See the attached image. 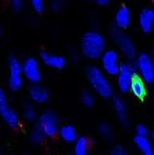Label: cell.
I'll return each instance as SVG.
<instances>
[{
    "label": "cell",
    "mask_w": 154,
    "mask_h": 155,
    "mask_svg": "<svg viewBox=\"0 0 154 155\" xmlns=\"http://www.w3.org/2000/svg\"><path fill=\"white\" fill-rule=\"evenodd\" d=\"M81 52L89 59H97L106 51V39L100 33L90 31L84 34L80 42Z\"/></svg>",
    "instance_id": "obj_1"
},
{
    "label": "cell",
    "mask_w": 154,
    "mask_h": 155,
    "mask_svg": "<svg viewBox=\"0 0 154 155\" xmlns=\"http://www.w3.org/2000/svg\"><path fill=\"white\" fill-rule=\"evenodd\" d=\"M87 78L94 92L103 98H108L112 95V86L108 80L107 76L99 68L90 65L87 69Z\"/></svg>",
    "instance_id": "obj_2"
},
{
    "label": "cell",
    "mask_w": 154,
    "mask_h": 155,
    "mask_svg": "<svg viewBox=\"0 0 154 155\" xmlns=\"http://www.w3.org/2000/svg\"><path fill=\"white\" fill-rule=\"evenodd\" d=\"M59 121L56 114L52 111H44L37 119V130L44 136L54 137L59 132Z\"/></svg>",
    "instance_id": "obj_3"
},
{
    "label": "cell",
    "mask_w": 154,
    "mask_h": 155,
    "mask_svg": "<svg viewBox=\"0 0 154 155\" xmlns=\"http://www.w3.org/2000/svg\"><path fill=\"white\" fill-rule=\"evenodd\" d=\"M135 72L136 68L131 63L123 62L120 64L119 68V72L117 74V87L121 92L126 93L130 91L131 88V84L133 81L134 77H135Z\"/></svg>",
    "instance_id": "obj_4"
},
{
    "label": "cell",
    "mask_w": 154,
    "mask_h": 155,
    "mask_svg": "<svg viewBox=\"0 0 154 155\" xmlns=\"http://www.w3.org/2000/svg\"><path fill=\"white\" fill-rule=\"evenodd\" d=\"M136 71L139 74V77L146 84H150L153 81L154 74V62L149 55L142 53L137 56L135 61Z\"/></svg>",
    "instance_id": "obj_5"
},
{
    "label": "cell",
    "mask_w": 154,
    "mask_h": 155,
    "mask_svg": "<svg viewBox=\"0 0 154 155\" xmlns=\"http://www.w3.org/2000/svg\"><path fill=\"white\" fill-rule=\"evenodd\" d=\"M0 116L3 121L11 128H17L19 126V116L16 111L8 104L4 91L0 88Z\"/></svg>",
    "instance_id": "obj_6"
},
{
    "label": "cell",
    "mask_w": 154,
    "mask_h": 155,
    "mask_svg": "<svg viewBox=\"0 0 154 155\" xmlns=\"http://www.w3.org/2000/svg\"><path fill=\"white\" fill-rule=\"evenodd\" d=\"M111 34L123 55L127 59H133L135 57V47H134V43L132 42L130 37L123 34L119 29H113Z\"/></svg>",
    "instance_id": "obj_7"
},
{
    "label": "cell",
    "mask_w": 154,
    "mask_h": 155,
    "mask_svg": "<svg viewBox=\"0 0 154 155\" xmlns=\"http://www.w3.org/2000/svg\"><path fill=\"white\" fill-rule=\"evenodd\" d=\"M22 64L16 57L8 59V87L12 91H18L22 86Z\"/></svg>",
    "instance_id": "obj_8"
},
{
    "label": "cell",
    "mask_w": 154,
    "mask_h": 155,
    "mask_svg": "<svg viewBox=\"0 0 154 155\" xmlns=\"http://www.w3.org/2000/svg\"><path fill=\"white\" fill-rule=\"evenodd\" d=\"M101 67L106 74L110 76H117L119 72V56L115 50H106L100 57Z\"/></svg>",
    "instance_id": "obj_9"
},
{
    "label": "cell",
    "mask_w": 154,
    "mask_h": 155,
    "mask_svg": "<svg viewBox=\"0 0 154 155\" xmlns=\"http://www.w3.org/2000/svg\"><path fill=\"white\" fill-rule=\"evenodd\" d=\"M22 73L25 79L29 80L32 84H36L39 82L41 78V73L37 60L33 57L27 58L22 63Z\"/></svg>",
    "instance_id": "obj_10"
},
{
    "label": "cell",
    "mask_w": 154,
    "mask_h": 155,
    "mask_svg": "<svg viewBox=\"0 0 154 155\" xmlns=\"http://www.w3.org/2000/svg\"><path fill=\"white\" fill-rule=\"evenodd\" d=\"M138 23L140 29L145 33H150L154 27V10L152 8H144L139 13Z\"/></svg>",
    "instance_id": "obj_11"
},
{
    "label": "cell",
    "mask_w": 154,
    "mask_h": 155,
    "mask_svg": "<svg viewBox=\"0 0 154 155\" xmlns=\"http://www.w3.org/2000/svg\"><path fill=\"white\" fill-rule=\"evenodd\" d=\"M40 57L45 65L53 68V69H61L66 64V59L61 55H56V54L53 53L43 52V53L40 54Z\"/></svg>",
    "instance_id": "obj_12"
},
{
    "label": "cell",
    "mask_w": 154,
    "mask_h": 155,
    "mask_svg": "<svg viewBox=\"0 0 154 155\" xmlns=\"http://www.w3.org/2000/svg\"><path fill=\"white\" fill-rule=\"evenodd\" d=\"M29 96L35 104H43L49 98V92L39 84H32L29 88Z\"/></svg>",
    "instance_id": "obj_13"
},
{
    "label": "cell",
    "mask_w": 154,
    "mask_h": 155,
    "mask_svg": "<svg viewBox=\"0 0 154 155\" xmlns=\"http://www.w3.org/2000/svg\"><path fill=\"white\" fill-rule=\"evenodd\" d=\"M131 21V13L127 6H120L115 13V25L118 29H126Z\"/></svg>",
    "instance_id": "obj_14"
},
{
    "label": "cell",
    "mask_w": 154,
    "mask_h": 155,
    "mask_svg": "<svg viewBox=\"0 0 154 155\" xmlns=\"http://www.w3.org/2000/svg\"><path fill=\"white\" fill-rule=\"evenodd\" d=\"M134 143L142 155H154V149L151 140L147 136H137L134 138Z\"/></svg>",
    "instance_id": "obj_15"
},
{
    "label": "cell",
    "mask_w": 154,
    "mask_h": 155,
    "mask_svg": "<svg viewBox=\"0 0 154 155\" xmlns=\"http://www.w3.org/2000/svg\"><path fill=\"white\" fill-rule=\"evenodd\" d=\"M113 108L118 120L121 124H126L128 123V112L123 100L120 97H114L113 99Z\"/></svg>",
    "instance_id": "obj_16"
},
{
    "label": "cell",
    "mask_w": 154,
    "mask_h": 155,
    "mask_svg": "<svg viewBox=\"0 0 154 155\" xmlns=\"http://www.w3.org/2000/svg\"><path fill=\"white\" fill-rule=\"evenodd\" d=\"M130 91L132 92L135 97L143 99V98L146 96L147 93V89H146V82L139 77V76H135L131 84V88Z\"/></svg>",
    "instance_id": "obj_17"
},
{
    "label": "cell",
    "mask_w": 154,
    "mask_h": 155,
    "mask_svg": "<svg viewBox=\"0 0 154 155\" xmlns=\"http://www.w3.org/2000/svg\"><path fill=\"white\" fill-rule=\"evenodd\" d=\"M58 133H59L60 138H61L64 141L69 143H75L76 139L78 138L76 130H75L74 127L71 126V124H64V126L60 127L59 132Z\"/></svg>",
    "instance_id": "obj_18"
},
{
    "label": "cell",
    "mask_w": 154,
    "mask_h": 155,
    "mask_svg": "<svg viewBox=\"0 0 154 155\" xmlns=\"http://www.w3.org/2000/svg\"><path fill=\"white\" fill-rule=\"evenodd\" d=\"M89 147H90V143H89L88 138L86 137H78L76 141L74 143V155H88Z\"/></svg>",
    "instance_id": "obj_19"
},
{
    "label": "cell",
    "mask_w": 154,
    "mask_h": 155,
    "mask_svg": "<svg viewBox=\"0 0 154 155\" xmlns=\"http://www.w3.org/2000/svg\"><path fill=\"white\" fill-rule=\"evenodd\" d=\"M22 115L23 118L29 123L34 121L37 117V112H36L35 107L31 104H25L22 108Z\"/></svg>",
    "instance_id": "obj_20"
},
{
    "label": "cell",
    "mask_w": 154,
    "mask_h": 155,
    "mask_svg": "<svg viewBox=\"0 0 154 155\" xmlns=\"http://www.w3.org/2000/svg\"><path fill=\"white\" fill-rule=\"evenodd\" d=\"M80 99H81L82 104H84V107H87V108L92 107L93 104H94V101H95L94 96H93L90 92H88V91L82 92L81 96H80Z\"/></svg>",
    "instance_id": "obj_21"
},
{
    "label": "cell",
    "mask_w": 154,
    "mask_h": 155,
    "mask_svg": "<svg viewBox=\"0 0 154 155\" xmlns=\"http://www.w3.org/2000/svg\"><path fill=\"white\" fill-rule=\"evenodd\" d=\"M97 130H98V133L103 137V138L108 139V138H110V137H111L112 130H111V127H110L108 124H106V123L99 124Z\"/></svg>",
    "instance_id": "obj_22"
},
{
    "label": "cell",
    "mask_w": 154,
    "mask_h": 155,
    "mask_svg": "<svg viewBox=\"0 0 154 155\" xmlns=\"http://www.w3.org/2000/svg\"><path fill=\"white\" fill-rule=\"evenodd\" d=\"M44 135L42 134V133L40 132L39 130H34L33 132L30 134V139H31V141L32 143H42L43 141V139H44Z\"/></svg>",
    "instance_id": "obj_23"
},
{
    "label": "cell",
    "mask_w": 154,
    "mask_h": 155,
    "mask_svg": "<svg viewBox=\"0 0 154 155\" xmlns=\"http://www.w3.org/2000/svg\"><path fill=\"white\" fill-rule=\"evenodd\" d=\"M135 131L137 136H147V134H148V129L145 124H137Z\"/></svg>",
    "instance_id": "obj_24"
},
{
    "label": "cell",
    "mask_w": 154,
    "mask_h": 155,
    "mask_svg": "<svg viewBox=\"0 0 154 155\" xmlns=\"http://www.w3.org/2000/svg\"><path fill=\"white\" fill-rule=\"evenodd\" d=\"M110 155H128V154L123 147H121V146H115V147L111 150Z\"/></svg>",
    "instance_id": "obj_25"
},
{
    "label": "cell",
    "mask_w": 154,
    "mask_h": 155,
    "mask_svg": "<svg viewBox=\"0 0 154 155\" xmlns=\"http://www.w3.org/2000/svg\"><path fill=\"white\" fill-rule=\"evenodd\" d=\"M31 4L37 12H40L43 8V0H31Z\"/></svg>",
    "instance_id": "obj_26"
},
{
    "label": "cell",
    "mask_w": 154,
    "mask_h": 155,
    "mask_svg": "<svg viewBox=\"0 0 154 155\" xmlns=\"http://www.w3.org/2000/svg\"><path fill=\"white\" fill-rule=\"evenodd\" d=\"M62 4V0H51L50 1V5H51V8L53 11H58L60 8Z\"/></svg>",
    "instance_id": "obj_27"
},
{
    "label": "cell",
    "mask_w": 154,
    "mask_h": 155,
    "mask_svg": "<svg viewBox=\"0 0 154 155\" xmlns=\"http://www.w3.org/2000/svg\"><path fill=\"white\" fill-rule=\"evenodd\" d=\"M11 4L13 5V8H16V10H19V8L22 6V0H10Z\"/></svg>",
    "instance_id": "obj_28"
},
{
    "label": "cell",
    "mask_w": 154,
    "mask_h": 155,
    "mask_svg": "<svg viewBox=\"0 0 154 155\" xmlns=\"http://www.w3.org/2000/svg\"><path fill=\"white\" fill-rule=\"evenodd\" d=\"M151 143H152L153 149H154V129L152 130V133H151Z\"/></svg>",
    "instance_id": "obj_29"
},
{
    "label": "cell",
    "mask_w": 154,
    "mask_h": 155,
    "mask_svg": "<svg viewBox=\"0 0 154 155\" xmlns=\"http://www.w3.org/2000/svg\"><path fill=\"white\" fill-rule=\"evenodd\" d=\"M108 1H109V0H97V2H98L99 4H106Z\"/></svg>",
    "instance_id": "obj_30"
},
{
    "label": "cell",
    "mask_w": 154,
    "mask_h": 155,
    "mask_svg": "<svg viewBox=\"0 0 154 155\" xmlns=\"http://www.w3.org/2000/svg\"><path fill=\"white\" fill-rule=\"evenodd\" d=\"M153 82H154V74H153Z\"/></svg>",
    "instance_id": "obj_31"
},
{
    "label": "cell",
    "mask_w": 154,
    "mask_h": 155,
    "mask_svg": "<svg viewBox=\"0 0 154 155\" xmlns=\"http://www.w3.org/2000/svg\"><path fill=\"white\" fill-rule=\"evenodd\" d=\"M153 54H154V45H153Z\"/></svg>",
    "instance_id": "obj_32"
},
{
    "label": "cell",
    "mask_w": 154,
    "mask_h": 155,
    "mask_svg": "<svg viewBox=\"0 0 154 155\" xmlns=\"http://www.w3.org/2000/svg\"><path fill=\"white\" fill-rule=\"evenodd\" d=\"M0 154H1V148H0Z\"/></svg>",
    "instance_id": "obj_33"
},
{
    "label": "cell",
    "mask_w": 154,
    "mask_h": 155,
    "mask_svg": "<svg viewBox=\"0 0 154 155\" xmlns=\"http://www.w3.org/2000/svg\"><path fill=\"white\" fill-rule=\"evenodd\" d=\"M0 31H1V29H0Z\"/></svg>",
    "instance_id": "obj_34"
},
{
    "label": "cell",
    "mask_w": 154,
    "mask_h": 155,
    "mask_svg": "<svg viewBox=\"0 0 154 155\" xmlns=\"http://www.w3.org/2000/svg\"><path fill=\"white\" fill-rule=\"evenodd\" d=\"M153 1H154V0H153Z\"/></svg>",
    "instance_id": "obj_35"
}]
</instances>
